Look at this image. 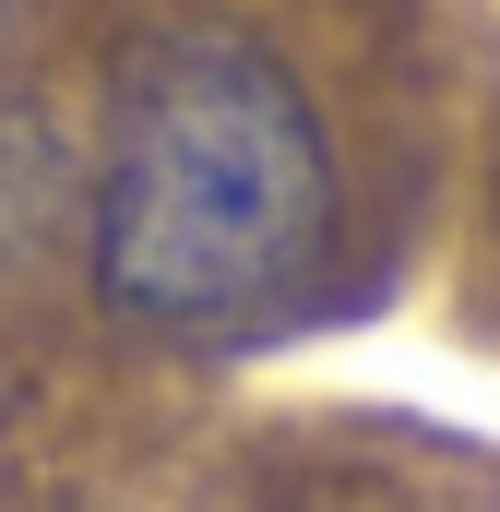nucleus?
Returning <instances> with one entry per match:
<instances>
[{"mask_svg":"<svg viewBox=\"0 0 500 512\" xmlns=\"http://www.w3.org/2000/svg\"><path fill=\"white\" fill-rule=\"evenodd\" d=\"M334 239V155L298 72L239 24H167L120 60L96 286L167 346L262 334Z\"/></svg>","mask_w":500,"mask_h":512,"instance_id":"f257e3e1","label":"nucleus"}]
</instances>
